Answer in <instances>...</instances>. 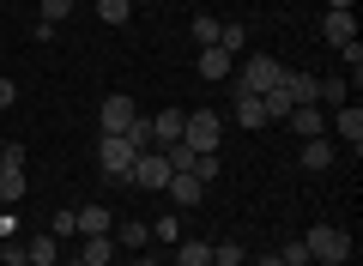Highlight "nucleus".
I'll use <instances>...</instances> for the list:
<instances>
[{"label":"nucleus","mask_w":363,"mask_h":266,"mask_svg":"<svg viewBox=\"0 0 363 266\" xmlns=\"http://www.w3.org/2000/svg\"><path fill=\"white\" fill-rule=\"evenodd\" d=\"M303 254H309L315 266H345L351 260V236L339 224H315V230H303Z\"/></svg>","instance_id":"f257e3e1"},{"label":"nucleus","mask_w":363,"mask_h":266,"mask_svg":"<svg viewBox=\"0 0 363 266\" xmlns=\"http://www.w3.org/2000/svg\"><path fill=\"white\" fill-rule=\"evenodd\" d=\"M272 85H285V67H279V61H272V55H242V61H236V91H255V97H260V91H272Z\"/></svg>","instance_id":"f03ea898"},{"label":"nucleus","mask_w":363,"mask_h":266,"mask_svg":"<svg viewBox=\"0 0 363 266\" xmlns=\"http://www.w3.org/2000/svg\"><path fill=\"white\" fill-rule=\"evenodd\" d=\"M218 140H224V121L212 109H188V115H182V145H194V152H218Z\"/></svg>","instance_id":"7ed1b4c3"},{"label":"nucleus","mask_w":363,"mask_h":266,"mask_svg":"<svg viewBox=\"0 0 363 266\" xmlns=\"http://www.w3.org/2000/svg\"><path fill=\"white\" fill-rule=\"evenodd\" d=\"M133 157H140V152H133L128 133H104V145H97V164H104V176H121V182H128Z\"/></svg>","instance_id":"20e7f679"},{"label":"nucleus","mask_w":363,"mask_h":266,"mask_svg":"<svg viewBox=\"0 0 363 266\" xmlns=\"http://www.w3.org/2000/svg\"><path fill=\"white\" fill-rule=\"evenodd\" d=\"M327 133H339V140L351 145V157H357V152H363V109H357V103L327 109Z\"/></svg>","instance_id":"39448f33"},{"label":"nucleus","mask_w":363,"mask_h":266,"mask_svg":"<svg viewBox=\"0 0 363 266\" xmlns=\"http://www.w3.org/2000/svg\"><path fill=\"white\" fill-rule=\"evenodd\" d=\"M128 182H133V188H164V182H169V157L164 152H140L133 170H128Z\"/></svg>","instance_id":"423d86ee"},{"label":"nucleus","mask_w":363,"mask_h":266,"mask_svg":"<svg viewBox=\"0 0 363 266\" xmlns=\"http://www.w3.org/2000/svg\"><path fill=\"white\" fill-rule=\"evenodd\" d=\"M164 194H169V206H176V212H194V206H206V182H200V176H169Z\"/></svg>","instance_id":"0eeeda50"},{"label":"nucleus","mask_w":363,"mask_h":266,"mask_svg":"<svg viewBox=\"0 0 363 266\" xmlns=\"http://www.w3.org/2000/svg\"><path fill=\"white\" fill-rule=\"evenodd\" d=\"M97 121H104V133H128L140 121V109H133V97H104V115Z\"/></svg>","instance_id":"6e6552de"},{"label":"nucleus","mask_w":363,"mask_h":266,"mask_svg":"<svg viewBox=\"0 0 363 266\" xmlns=\"http://www.w3.org/2000/svg\"><path fill=\"white\" fill-rule=\"evenodd\" d=\"M285 121L297 127L303 140H321V133H327V109H321V103H297V109H291Z\"/></svg>","instance_id":"1a4fd4ad"},{"label":"nucleus","mask_w":363,"mask_h":266,"mask_svg":"<svg viewBox=\"0 0 363 266\" xmlns=\"http://www.w3.org/2000/svg\"><path fill=\"white\" fill-rule=\"evenodd\" d=\"M194 67H200V79H212V85H218V79H230V73H236V55H224L218 43H206Z\"/></svg>","instance_id":"9d476101"},{"label":"nucleus","mask_w":363,"mask_h":266,"mask_svg":"<svg viewBox=\"0 0 363 266\" xmlns=\"http://www.w3.org/2000/svg\"><path fill=\"white\" fill-rule=\"evenodd\" d=\"M321 37L333 43V49H345V43H357V13H327V18H321Z\"/></svg>","instance_id":"9b49d317"},{"label":"nucleus","mask_w":363,"mask_h":266,"mask_svg":"<svg viewBox=\"0 0 363 266\" xmlns=\"http://www.w3.org/2000/svg\"><path fill=\"white\" fill-rule=\"evenodd\" d=\"M61 260V242H55V230H37V236L25 242V266H55Z\"/></svg>","instance_id":"f8f14e48"},{"label":"nucleus","mask_w":363,"mask_h":266,"mask_svg":"<svg viewBox=\"0 0 363 266\" xmlns=\"http://www.w3.org/2000/svg\"><path fill=\"white\" fill-rule=\"evenodd\" d=\"M182 140V109H164V115H152V145L164 152V145H176Z\"/></svg>","instance_id":"ddd939ff"},{"label":"nucleus","mask_w":363,"mask_h":266,"mask_svg":"<svg viewBox=\"0 0 363 266\" xmlns=\"http://www.w3.org/2000/svg\"><path fill=\"white\" fill-rule=\"evenodd\" d=\"M176 266H212V242L206 236H182L176 242Z\"/></svg>","instance_id":"4468645a"},{"label":"nucleus","mask_w":363,"mask_h":266,"mask_svg":"<svg viewBox=\"0 0 363 266\" xmlns=\"http://www.w3.org/2000/svg\"><path fill=\"white\" fill-rule=\"evenodd\" d=\"M79 236H116V230H109V206H79Z\"/></svg>","instance_id":"2eb2a0df"},{"label":"nucleus","mask_w":363,"mask_h":266,"mask_svg":"<svg viewBox=\"0 0 363 266\" xmlns=\"http://www.w3.org/2000/svg\"><path fill=\"white\" fill-rule=\"evenodd\" d=\"M315 103H321V109L351 103V79H315Z\"/></svg>","instance_id":"dca6fc26"},{"label":"nucleus","mask_w":363,"mask_h":266,"mask_svg":"<svg viewBox=\"0 0 363 266\" xmlns=\"http://www.w3.org/2000/svg\"><path fill=\"white\" fill-rule=\"evenodd\" d=\"M236 121H242L248 133H255V127H267V109H260L255 91H236Z\"/></svg>","instance_id":"f3484780"},{"label":"nucleus","mask_w":363,"mask_h":266,"mask_svg":"<svg viewBox=\"0 0 363 266\" xmlns=\"http://www.w3.org/2000/svg\"><path fill=\"white\" fill-rule=\"evenodd\" d=\"M327 164H333V140L327 133L321 140H303V170H327Z\"/></svg>","instance_id":"a211bd4d"},{"label":"nucleus","mask_w":363,"mask_h":266,"mask_svg":"<svg viewBox=\"0 0 363 266\" xmlns=\"http://www.w3.org/2000/svg\"><path fill=\"white\" fill-rule=\"evenodd\" d=\"M218 49L242 61V55H248V25H218Z\"/></svg>","instance_id":"6ab92c4d"},{"label":"nucleus","mask_w":363,"mask_h":266,"mask_svg":"<svg viewBox=\"0 0 363 266\" xmlns=\"http://www.w3.org/2000/svg\"><path fill=\"white\" fill-rule=\"evenodd\" d=\"M260 109H267V121H285V115L297 109V103L285 97V85H272V91H260Z\"/></svg>","instance_id":"aec40b11"},{"label":"nucleus","mask_w":363,"mask_h":266,"mask_svg":"<svg viewBox=\"0 0 363 266\" xmlns=\"http://www.w3.org/2000/svg\"><path fill=\"white\" fill-rule=\"evenodd\" d=\"M285 97L291 103H315V79L309 73H285Z\"/></svg>","instance_id":"412c9836"},{"label":"nucleus","mask_w":363,"mask_h":266,"mask_svg":"<svg viewBox=\"0 0 363 266\" xmlns=\"http://www.w3.org/2000/svg\"><path fill=\"white\" fill-rule=\"evenodd\" d=\"M97 18H104V25H128V18H133V0H97Z\"/></svg>","instance_id":"4be33fe9"},{"label":"nucleus","mask_w":363,"mask_h":266,"mask_svg":"<svg viewBox=\"0 0 363 266\" xmlns=\"http://www.w3.org/2000/svg\"><path fill=\"white\" fill-rule=\"evenodd\" d=\"M79 260H85V266H109V236H85Z\"/></svg>","instance_id":"5701e85b"},{"label":"nucleus","mask_w":363,"mask_h":266,"mask_svg":"<svg viewBox=\"0 0 363 266\" xmlns=\"http://www.w3.org/2000/svg\"><path fill=\"white\" fill-rule=\"evenodd\" d=\"M116 236H121V242H128V248H133V254H140V248H145V242H152V224H140V218H133V224H121V230H116Z\"/></svg>","instance_id":"b1692460"},{"label":"nucleus","mask_w":363,"mask_h":266,"mask_svg":"<svg viewBox=\"0 0 363 266\" xmlns=\"http://www.w3.org/2000/svg\"><path fill=\"white\" fill-rule=\"evenodd\" d=\"M248 254H242V242H218V248H212V266H242Z\"/></svg>","instance_id":"393cba45"},{"label":"nucleus","mask_w":363,"mask_h":266,"mask_svg":"<svg viewBox=\"0 0 363 266\" xmlns=\"http://www.w3.org/2000/svg\"><path fill=\"white\" fill-rule=\"evenodd\" d=\"M188 31H194V43H200V49H206V43H218V18H212V13H200Z\"/></svg>","instance_id":"a878e982"},{"label":"nucleus","mask_w":363,"mask_h":266,"mask_svg":"<svg viewBox=\"0 0 363 266\" xmlns=\"http://www.w3.org/2000/svg\"><path fill=\"white\" fill-rule=\"evenodd\" d=\"M43 18H49V25H67V18H73V0H43Z\"/></svg>","instance_id":"bb28decb"},{"label":"nucleus","mask_w":363,"mask_h":266,"mask_svg":"<svg viewBox=\"0 0 363 266\" xmlns=\"http://www.w3.org/2000/svg\"><path fill=\"white\" fill-rule=\"evenodd\" d=\"M152 236H157V242H182V218H157Z\"/></svg>","instance_id":"cd10ccee"},{"label":"nucleus","mask_w":363,"mask_h":266,"mask_svg":"<svg viewBox=\"0 0 363 266\" xmlns=\"http://www.w3.org/2000/svg\"><path fill=\"white\" fill-rule=\"evenodd\" d=\"M18 236V206H6V212H0V242H13Z\"/></svg>","instance_id":"c85d7f7f"},{"label":"nucleus","mask_w":363,"mask_h":266,"mask_svg":"<svg viewBox=\"0 0 363 266\" xmlns=\"http://www.w3.org/2000/svg\"><path fill=\"white\" fill-rule=\"evenodd\" d=\"M61 37V25H49V18H37V25H30V43H55Z\"/></svg>","instance_id":"c756f323"},{"label":"nucleus","mask_w":363,"mask_h":266,"mask_svg":"<svg viewBox=\"0 0 363 266\" xmlns=\"http://www.w3.org/2000/svg\"><path fill=\"white\" fill-rule=\"evenodd\" d=\"M339 55H345V67H351V79H357V73H363V43H345V49H339Z\"/></svg>","instance_id":"7c9ffc66"},{"label":"nucleus","mask_w":363,"mask_h":266,"mask_svg":"<svg viewBox=\"0 0 363 266\" xmlns=\"http://www.w3.org/2000/svg\"><path fill=\"white\" fill-rule=\"evenodd\" d=\"M0 266H25V248L18 242H0Z\"/></svg>","instance_id":"2f4dec72"},{"label":"nucleus","mask_w":363,"mask_h":266,"mask_svg":"<svg viewBox=\"0 0 363 266\" xmlns=\"http://www.w3.org/2000/svg\"><path fill=\"white\" fill-rule=\"evenodd\" d=\"M49 230H61V236H73V230H79V218H73V212H67V206H61V212H55V224H49Z\"/></svg>","instance_id":"473e14b6"},{"label":"nucleus","mask_w":363,"mask_h":266,"mask_svg":"<svg viewBox=\"0 0 363 266\" xmlns=\"http://www.w3.org/2000/svg\"><path fill=\"white\" fill-rule=\"evenodd\" d=\"M13 103H18V85H13V79H0V109H13Z\"/></svg>","instance_id":"72a5a7b5"},{"label":"nucleus","mask_w":363,"mask_h":266,"mask_svg":"<svg viewBox=\"0 0 363 266\" xmlns=\"http://www.w3.org/2000/svg\"><path fill=\"white\" fill-rule=\"evenodd\" d=\"M327 13H351V0H327Z\"/></svg>","instance_id":"f704fd0d"},{"label":"nucleus","mask_w":363,"mask_h":266,"mask_svg":"<svg viewBox=\"0 0 363 266\" xmlns=\"http://www.w3.org/2000/svg\"><path fill=\"white\" fill-rule=\"evenodd\" d=\"M255 266H285V260H279V254H260V260Z\"/></svg>","instance_id":"c9c22d12"},{"label":"nucleus","mask_w":363,"mask_h":266,"mask_svg":"<svg viewBox=\"0 0 363 266\" xmlns=\"http://www.w3.org/2000/svg\"><path fill=\"white\" fill-rule=\"evenodd\" d=\"M128 266H157V260H145V254H133V260H128Z\"/></svg>","instance_id":"e433bc0d"},{"label":"nucleus","mask_w":363,"mask_h":266,"mask_svg":"<svg viewBox=\"0 0 363 266\" xmlns=\"http://www.w3.org/2000/svg\"><path fill=\"white\" fill-rule=\"evenodd\" d=\"M67 266H85V260H67Z\"/></svg>","instance_id":"4c0bfd02"},{"label":"nucleus","mask_w":363,"mask_h":266,"mask_svg":"<svg viewBox=\"0 0 363 266\" xmlns=\"http://www.w3.org/2000/svg\"><path fill=\"white\" fill-rule=\"evenodd\" d=\"M297 266H315V260H297Z\"/></svg>","instance_id":"58836bf2"},{"label":"nucleus","mask_w":363,"mask_h":266,"mask_svg":"<svg viewBox=\"0 0 363 266\" xmlns=\"http://www.w3.org/2000/svg\"><path fill=\"white\" fill-rule=\"evenodd\" d=\"M164 266H176V260H164Z\"/></svg>","instance_id":"ea45409f"}]
</instances>
